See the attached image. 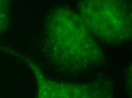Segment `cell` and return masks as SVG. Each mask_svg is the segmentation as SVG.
<instances>
[{"label": "cell", "instance_id": "obj_1", "mask_svg": "<svg viewBox=\"0 0 132 98\" xmlns=\"http://www.w3.org/2000/svg\"><path fill=\"white\" fill-rule=\"evenodd\" d=\"M45 56L57 72L76 73L97 67L105 56L78 13L65 6L51 9L43 26Z\"/></svg>", "mask_w": 132, "mask_h": 98}, {"label": "cell", "instance_id": "obj_2", "mask_svg": "<svg viewBox=\"0 0 132 98\" xmlns=\"http://www.w3.org/2000/svg\"><path fill=\"white\" fill-rule=\"evenodd\" d=\"M78 13L93 36L104 44L117 47L131 39L129 0H79Z\"/></svg>", "mask_w": 132, "mask_h": 98}, {"label": "cell", "instance_id": "obj_3", "mask_svg": "<svg viewBox=\"0 0 132 98\" xmlns=\"http://www.w3.org/2000/svg\"><path fill=\"white\" fill-rule=\"evenodd\" d=\"M39 78V92L42 97H93L100 95L98 87L93 85L57 83L43 78Z\"/></svg>", "mask_w": 132, "mask_h": 98}, {"label": "cell", "instance_id": "obj_4", "mask_svg": "<svg viewBox=\"0 0 132 98\" xmlns=\"http://www.w3.org/2000/svg\"><path fill=\"white\" fill-rule=\"evenodd\" d=\"M10 0H0V34L7 28L10 19Z\"/></svg>", "mask_w": 132, "mask_h": 98}]
</instances>
